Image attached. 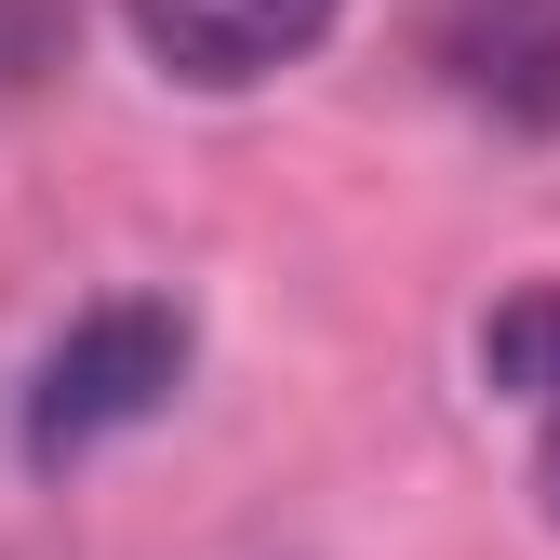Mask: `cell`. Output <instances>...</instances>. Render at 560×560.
I'll return each mask as SVG.
<instances>
[{
	"instance_id": "obj_4",
	"label": "cell",
	"mask_w": 560,
	"mask_h": 560,
	"mask_svg": "<svg viewBox=\"0 0 560 560\" xmlns=\"http://www.w3.org/2000/svg\"><path fill=\"white\" fill-rule=\"evenodd\" d=\"M480 374L534 413V480L560 508V280H534V294H508L494 320H480Z\"/></svg>"
},
{
	"instance_id": "obj_2",
	"label": "cell",
	"mask_w": 560,
	"mask_h": 560,
	"mask_svg": "<svg viewBox=\"0 0 560 560\" xmlns=\"http://www.w3.org/2000/svg\"><path fill=\"white\" fill-rule=\"evenodd\" d=\"M120 14H133V40H148L174 81H200V94H241V81H267V67L320 54L334 0H120Z\"/></svg>"
},
{
	"instance_id": "obj_3",
	"label": "cell",
	"mask_w": 560,
	"mask_h": 560,
	"mask_svg": "<svg viewBox=\"0 0 560 560\" xmlns=\"http://www.w3.org/2000/svg\"><path fill=\"white\" fill-rule=\"evenodd\" d=\"M441 67L467 107H494L521 133H560V0H454Z\"/></svg>"
},
{
	"instance_id": "obj_1",
	"label": "cell",
	"mask_w": 560,
	"mask_h": 560,
	"mask_svg": "<svg viewBox=\"0 0 560 560\" xmlns=\"http://www.w3.org/2000/svg\"><path fill=\"white\" fill-rule=\"evenodd\" d=\"M187 387V307L174 294H107L54 334V361H40V400H27V454L67 467V454H94L120 428H148V413Z\"/></svg>"
}]
</instances>
